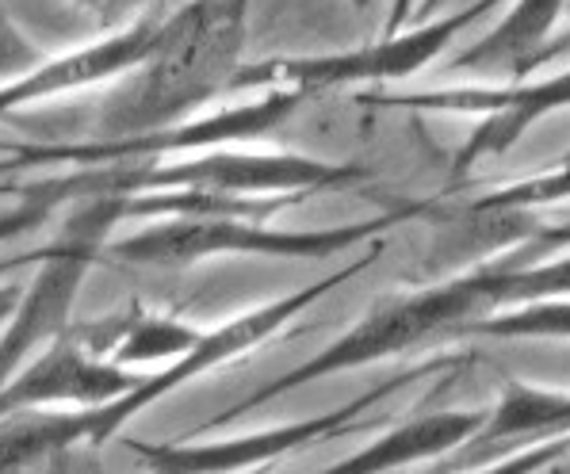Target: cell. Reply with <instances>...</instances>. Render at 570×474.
Listing matches in <instances>:
<instances>
[{
  "instance_id": "1",
  "label": "cell",
  "mask_w": 570,
  "mask_h": 474,
  "mask_svg": "<svg viewBox=\"0 0 570 474\" xmlns=\"http://www.w3.org/2000/svg\"><path fill=\"white\" fill-rule=\"evenodd\" d=\"M253 0H188L157 23V39L100 108V138H138L177 127L230 92L245 55Z\"/></svg>"
},
{
  "instance_id": "2",
  "label": "cell",
  "mask_w": 570,
  "mask_h": 474,
  "mask_svg": "<svg viewBox=\"0 0 570 474\" xmlns=\"http://www.w3.org/2000/svg\"><path fill=\"white\" fill-rule=\"evenodd\" d=\"M127 218V196H81L61 223V234L35 253L39 276L20 292V303L0 329V386L28 359L73 326V306L96 260L104 257L111 234Z\"/></svg>"
},
{
  "instance_id": "3",
  "label": "cell",
  "mask_w": 570,
  "mask_h": 474,
  "mask_svg": "<svg viewBox=\"0 0 570 474\" xmlns=\"http://www.w3.org/2000/svg\"><path fill=\"white\" fill-rule=\"evenodd\" d=\"M383 223L341 226V230H276L265 218H230V215H161L146 218L138 234L108 241V249L122 265L135 268H191L218 257H279V260H318L341 253L345 245L375 234Z\"/></svg>"
},
{
  "instance_id": "4",
  "label": "cell",
  "mask_w": 570,
  "mask_h": 474,
  "mask_svg": "<svg viewBox=\"0 0 570 474\" xmlns=\"http://www.w3.org/2000/svg\"><path fill=\"white\" fill-rule=\"evenodd\" d=\"M356 268H361V265H353L348 271H337V276L318 279V284L303 287V292H295V295H279V298H272V303H261V306H253V310L238 314V318L223 322V326L199 333L196 345L184 348L177 359L161 364L157 372L142 375V379L130 386L127 394H119V398L104 402V406H89V409H85V421H89V444L92 447L108 444L111 436H116L130 417L142 414V409H150L161 398L177 394L180 386L196 383L199 375L218 372V367L234 364L238 356L253 353L257 345H265V340L276 337V333L284 329L287 322L295 318V314L306 310V306H311L314 298H322L326 292H333V287H337L345 276H353Z\"/></svg>"
},
{
  "instance_id": "5",
  "label": "cell",
  "mask_w": 570,
  "mask_h": 474,
  "mask_svg": "<svg viewBox=\"0 0 570 474\" xmlns=\"http://www.w3.org/2000/svg\"><path fill=\"white\" fill-rule=\"evenodd\" d=\"M306 100V92L295 89H265L261 100H249L242 108H226L204 119H184L177 127L150 130L138 138H100V142H73V146H42L28 142V165H108V161H135V157H177L199 154V149L249 142V138L268 135L279 127L295 108Z\"/></svg>"
},
{
  "instance_id": "6",
  "label": "cell",
  "mask_w": 570,
  "mask_h": 474,
  "mask_svg": "<svg viewBox=\"0 0 570 474\" xmlns=\"http://www.w3.org/2000/svg\"><path fill=\"white\" fill-rule=\"evenodd\" d=\"M138 379H142L138 372H127V367L96 356L69 326L0 386V417L23 414V409L104 406V402L127 394Z\"/></svg>"
},
{
  "instance_id": "7",
  "label": "cell",
  "mask_w": 570,
  "mask_h": 474,
  "mask_svg": "<svg viewBox=\"0 0 570 474\" xmlns=\"http://www.w3.org/2000/svg\"><path fill=\"white\" fill-rule=\"evenodd\" d=\"M383 394V391H380ZM380 394H367V398L353 402V406L337 409L326 417H306L295 425L265 428V433H242V436H215V441H199V436H180L169 444H146V441H122L146 467L169 471V474H215V471H249L261 463L287 455L295 447H306L314 441H326V436L348 428V417H356L361 409L372 406Z\"/></svg>"
},
{
  "instance_id": "8",
  "label": "cell",
  "mask_w": 570,
  "mask_h": 474,
  "mask_svg": "<svg viewBox=\"0 0 570 474\" xmlns=\"http://www.w3.org/2000/svg\"><path fill=\"white\" fill-rule=\"evenodd\" d=\"M157 23L161 20H135L127 28L104 31L89 47H77L61 58H47L31 73H23L20 81L0 85V116H8L16 108H31V103L42 100H55V96L96 89L104 81H119L154 47Z\"/></svg>"
},
{
  "instance_id": "9",
  "label": "cell",
  "mask_w": 570,
  "mask_h": 474,
  "mask_svg": "<svg viewBox=\"0 0 570 474\" xmlns=\"http://www.w3.org/2000/svg\"><path fill=\"white\" fill-rule=\"evenodd\" d=\"M73 333L96 356L111 359L127 372L142 364H169L199 340L196 326L173 318V314L142 310V306H127V310L96 318L89 326H73Z\"/></svg>"
},
{
  "instance_id": "10",
  "label": "cell",
  "mask_w": 570,
  "mask_h": 474,
  "mask_svg": "<svg viewBox=\"0 0 570 474\" xmlns=\"http://www.w3.org/2000/svg\"><path fill=\"white\" fill-rule=\"evenodd\" d=\"M89 444V421L85 409H23V414L0 417V474L31 471L58 455Z\"/></svg>"
},
{
  "instance_id": "11",
  "label": "cell",
  "mask_w": 570,
  "mask_h": 474,
  "mask_svg": "<svg viewBox=\"0 0 570 474\" xmlns=\"http://www.w3.org/2000/svg\"><path fill=\"white\" fill-rule=\"evenodd\" d=\"M468 428V421L460 417H425V421H414V425L399 428L391 433L387 441H380L375 447H367L356 460H348L345 467H367V471H380V467H394V463H406V460H417L425 452H441L449 447L455 436Z\"/></svg>"
},
{
  "instance_id": "12",
  "label": "cell",
  "mask_w": 570,
  "mask_h": 474,
  "mask_svg": "<svg viewBox=\"0 0 570 474\" xmlns=\"http://www.w3.org/2000/svg\"><path fill=\"white\" fill-rule=\"evenodd\" d=\"M16 196H20V204L0 210V245L39 230L61 204H73L69 172H61V177H42L31 184H16Z\"/></svg>"
},
{
  "instance_id": "13",
  "label": "cell",
  "mask_w": 570,
  "mask_h": 474,
  "mask_svg": "<svg viewBox=\"0 0 570 474\" xmlns=\"http://www.w3.org/2000/svg\"><path fill=\"white\" fill-rule=\"evenodd\" d=\"M42 61H47L42 47L12 20L8 4L0 0V85L20 81L23 73H31V69L42 66Z\"/></svg>"
},
{
  "instance_id": "14",
  "label": "cell",
  "mask_w": 570,
  "mask_h": 474,
  "mask_svg": "<svg viewBox=\"0 0 570 474\" xmlns=\"http://www.w3.org/2000/svg\"><path fill=\"white\" fill-rule=\"evenodd\" d=\"M85 16H92V23L100 31H116V28H127L135 23V16L142 12L150 0H73Z\"/></svg>"
},
{
  "instance_id": "15",
  "label": "cell",
  "mask_w": 570,
  "mask_h": 474,
  "mask_svg": "<svg viewBox=\"0 0 570 474\" xmlns=\"http://www.w3.org/2000/svg\"><path fill=\"white\" fill-rule=\"evenodd\" d=\"M23 146H28V142H20V149H12V154H0V196H16V184H8L12 172H31Z\"/></svg>"
},
{
  "instance_id": "16",
  "label": "cell",
  "mask_w": 570,
  "mask_h": 474,
  "mask_svg": "<svg viewBox=\"0 0 570 474\" xmlns=\"http://www.w3.org/2000/svg\"><path fill=\"white\" fill-rule=\"evenodd\" d=\"M20 292H23L20 284H0V329H4L8 314L16 310V303H20Z\"/></svg>"
},
{
  "instance_id": "17",
  "label": "cell",
  "mask_w": 570,
  "mask_h": 474,
  "mask_svg": "<svg viewBox=\"0 0 570 474\" xmlns=\"http://www.w3.org/2000/svg\"><path fill=\"white\" fill-rule=\"evenodd\" d=\"M402 12H406V0H399V8H394V20H399Z\"/></svg>"
},
{
  "instance_id": "18",
  "label": "cell",
  "mask_w": 570,
  "mask_h": 474,
  "mask_svg": "<svg viewBox=\"0 0 570 474\" xmlns=\"http://www.w3.org/2000/svg\"><path fill=\"white\" fill-rule=\"evenodd\" d=\"M353 4H356V8H367V4H372V0H353Z\"/></svg>"
}]
</instances>
